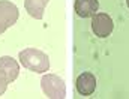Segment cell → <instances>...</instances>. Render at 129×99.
<instances>
[{
    "label": "cell",
    "instance_id": "3",
    "mask_svg": "<svg viewBox=\"0 0 129 99\" xmlns=\"http://www.w3.org/2000/svg\"><path fill=\"white\" fill-rule=\"evenodd\" d=\"M20 18V11L17 5L9 0H0V35L12 27Z\"/></svg>",
    "mask_w": 129,
    "mask_h": 99
},
{
    "label": "cell",
    "instance_id": "6",
    "mask_svg": "<svg viewBox=\"0 0 129 99\" xmlns=\"http://www.w3.org/2000/svg\"><path fill=\"white\" fill-rule=\"evenodd\" d=\"M77 90L83 96H90L96 89V78L92 72H83L77 78Z\"/></svg>",
    "mask_w": 129,
    "mask_h": 99
},
{
    "label": "cell",
    "instance_id": "10",
    "mask_svg": "<svg viewBox=\"0 0 129 99\" xmlns=\"http://www.w3.org/2000/svg\"><path fill=\"white\" fill-rule=\"evenodd\" d=\"M126 3H128V8H129V0H126Z\"/></svg>",
    "mask_w": 129,
    "mask_h": 99
},
{
    "label": "cell",
    "instance_id": "1",
    "mask_svg": "<svg viewBox=\"0 0 129 99\" xmlns=\"http://www.w3.org/2000/svg\"><path fill=\"white\" fill-rule=\"evenodd\" d=\"M21 65L27 69H30L36 74H44L50 69V59L48 56L38 50V48H26L18 56Z\"/></svg>",
    "mask_w": 129,
    "mask_h": 99
},
{
    "label": "cell",
    "instance_id": "4",
    "mask_svg": "<svg viewBox=\"0 0 129 99\" xmlns=\"http://www.w3.org/2000/svg\"><path fill=\"white\" fill-rule=\"evenodd\" d=\"M92 30L98 38H107L114 30V21L108 14L96 12L92 18Z\"/></svg>",
    "mask_w": 129,
    "mask_h": 99
},
{
    "label": "cell",
    "instance_id": "9",
    "mask_svg": "<svg viewBox=\"0 0 129 99\" xmlns=\"http://www.w3.org/2000/svg\"><path fill=\"white\" fill-rule=\"evenodd\" d=\"M8 84H9V81L6 80V77L0 72V96L6 92V89H8Z\"/></svg>",
    "mask_w": 129,
    "mask_h": 99
},
{
    "label": "cell",
    "instance_id": "7",
    "mask_svg": "<svg viewBox=\"0 0 129 99\" xmlns=\"http://www.w3.org/2000/svg\"><path fill=\"white\" fill-rule=\"evenodd\" d=\"M75 12L81 18H89L93 17L99 9V2L98 0H75Z\"/></svg>",
    "mask_w": 129,
    "mask_h": 99
},
{
    "label": "cell",
    "instance_id": "2",
    "mask_svg": "<svg viewBox=\"0 0 129 99\" xmlns=\"http://www.w3.org/2000/svg\"><path fill=\"white\" fill-rule=\"evenodd\" d=\"M41 87L45 96L50 99H63L66 96V86L64 81L54 74H45L41 80Z\"/></svg>",
    "mask_w": 129,
    "mask_h": 99
},
{
    "label": "cell",
    "instance_id": "8",
    "mask_svg": "<svg viewBox=\"0 0 129 99\" xmlns=\"http://www.w3.org/2000/svg\"><path fill=\"white\" fill-rule=\"evenodd\" d=\"M48 2L50 0H24V8L32 18L41 20L44 17L45 6L48 5Z\"/></svg>",
    "mask_w": 129,
    "mask_h": 99
},
{
    "label": "cell",
    "instance_id": "5",
    "mask_svg": "<svg viewBox=\"0 0 129 99\" xmlns=\"http://www.w3.org/2000/svg\"><path fill=\"white\" fill-rule=\"evenodd\" d=\"M0 72L6 77L9 83L15 81L20 75V65L18 62L11 56H2L0 57Z\"/></svg>",
    "mask_w": 129,
    "mask_h": 99
}]
</instances>
